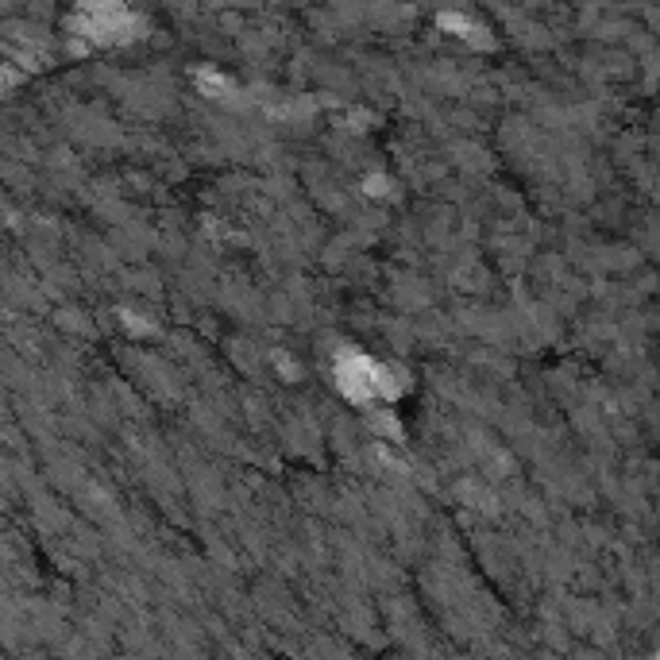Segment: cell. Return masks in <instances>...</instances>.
<instances>
[{
	"mask_svg": "<svg viewBox=\"0 0 660 660\" xmlns=\"http://www.w3.org/2000/svg\"><path fill=\"white\" fill-rule=\"evenodd\" d=\"M383 367L371 363L363 356H344L340 359V383L351 398H367V394H383Z\"/></svg>",
	"mask_w": 660,
	"mask_h": 660,
	"instance_id": "obj_1",
	"label": "cell"
}]
</instances>
